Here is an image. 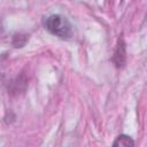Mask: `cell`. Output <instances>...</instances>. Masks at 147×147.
<instances>
[{"instance_id": "3", "label": "cell", "mask_w": 147, "mask_h": 147, "mask_svg": "<svg viewBox=\"0 0 147 147\" xmlns=\"http://www.w3.org/2000/svg\"><path fill=\"white\" fill-rule=\"evenodd\" d=\"M28 86V79L24 75L17 76L14 80H11L8 85V93L11 95H18L25 91Z\"/></svg>"}, {"instance_id": "2", "label": "cell", "mask_w": 147, "mask_h": 147, "mask_svg": "<svg viewBox=\"0 0 147 147\" xmlns=\"http://www.w3.org/2000/svg\"><path fill=\"white\" fill-rule=\"evenodd\" d=\"M113 62L117 69H122L126 63V44L122 36L117 40L116 49L113 56Z\"/></svg>"}, {"instance_id": "5", "label": "cell", "mask_w": 147, "mask_h": 147, "mask_svg": "<svg viewBox=\"0 0 147 147\" xmlns=\"http://www.w3.org/2000/svg\"><path fill=\"white\" fill-rule=\"evenodd\" d=\"M28 40H29V36L28 34H25V33H16L13 37L11 44H13V46L15 48H21V47L25 46Z\"/></svg>"}, {"instance_id": "1", "label": "cell", "mask_w": 147, "mask_h": 147, "mask_svg": "<svg viewBox=\"0 0 147 147\" xmlns=\"http://www.w3.org/2000/svg\"><path fill=\"white\" fill-rule=\"evenodd\" d=\"M44 26L49 33L61 39H68L72 36L71 23L67 17L60 14H53L46 17L44 20Z\"/></svg>"}, {"instance_id": "4", "label": "cell", "mask_w": 147, "mask_h": 147, "mask_svg": "<svg viewBox=\"0 0 147 147\" xmlns=\"http://www.w3.org/2000/svg\"><path fill=\"white\" fill-rule=\"evenodd\" d=\"M113 146L115 147H133L134 146V141L132 140L131 137L126 136V134H119L116 140L113 142Z\"/></svg>"}, {"instance_id": "6", "label": "cell", "mask_w": 147, "mask_h": 147, "mask_svg": "<svg viewBox=\"0 0 147 147\" xmlns=\"http://www.w3.org/2000/svg\"><path fill=\"white\" fill-rule=\"evenodd\" d=\"M3 33V25H2V23L0 22V36Z\"/></svg>"}, {"instance_id": "7", "label": "cell", "mask_w": 147, "mask_h": 147, "mask_svg": "<svg viewBox=\"0 0 147 147\" xmlns=\"http://www.w3.org/2000/svg\"><path fill=\"white\" fill-rule=\"evenodd\" d=\"M3 79H5V77H3V75L2 74H0V85L3 83Z\"/></svg>"}]
</instances>
